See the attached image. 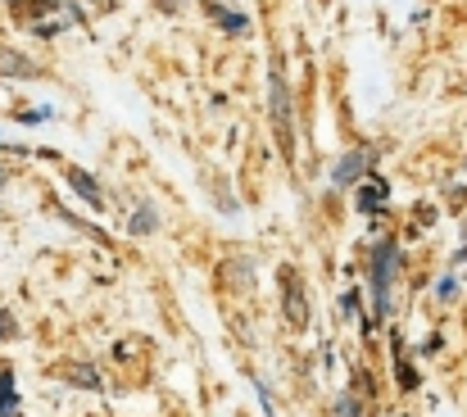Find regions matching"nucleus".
<instances>
[{
    "label": "nucleus",
    "mask_w": 467,
    "mask_h": 417,
    "mask_svg": "<svg viewBox=\"0 0 467 417\" xmlns=\"http://www.w3.org/2000/svg\"><path fill=\"white\" fill-rule=\"evenodd\" d=\"M268 100H272V123H277V137H281V159H291V141H295V128H291V96H286V78L281 69H272V82H268Z\"/></svg>",
    "instance_id": "1"
},
{
    "label": "nucleus",
    "mask_w": 467,
    "mask_h": 417,
    "mask_svg": "<svg viewBox=\"0 0 467 417\" xmlns=\"http://www.w3.org/2000/svg\"><path fill=\"white\" fill-rule=\"evenodd\" d=\"M14 336V313H0V340Z\"/></svg>",
    "instance_id": "12"
},
{
    "label": "nucleus",
    "mask_w": 467,
    "mask_h": 417,
    "mask_svg": "<svg viewBox=\"0 0 467 417\" xmlns=\"http://www.w3.org/2000/svg\"><path fill=\"white\" fill-rule=\"evenodd\" d=\"M440 299H453V277H440Z\"/></svg>",
    "instance_id": "14"
},
{
    "label": "nucleus",
    "mask_w": 467,
    "mask_h": 417,
    "mask_svg": "<svg viewBox=\"0 0 467 417\" xmlns=\"http://www.w3.org/2000/svg\"><path fill=\"white\" fill-rule=\"evenodd\" d=\"M395 259H399V245H395V241H381L376 254H372V299H376V313H386V304H390Z\"/></svg>",
    "instance_id": "2"
},
{
    "label": "nucleus",
    "mask_w": 467,
    "mask_h": 417,
    "mask_svg": "<svg viewBox=\"0 0 467 417\" xmlns=\"http://www.w3.org/2000/svg\"><path fill=\"white\" fill-rule=\"evenodd\" d=\"M64 376H69L73 385H87V390H100V385H105V381H100V372H91L87 363H73V367H69Z\"/></svg>",
    "instance_id": "8"
},
{
    "label": "nucleus",
    "mask_w": 467,
    "mask_h": 417,
    "mask_svg": "<svg viewBox=\"0 0 467 417\" xmlns=\"http://www.w3.org/2000/svg\"><path fill=\"white\" fill-rule=\"evenodd\" d=\"M340 308H345V313H358V290H345V295H340Z\"/></svg>",
    "instance_id": "13"
},
{
    "label": "nucleus",
    "mask_w": 467,
    "mask_h": 417,
    "mask_svg": "<svg viewBox=\"0 0 467 417\" xmlns=\"http://www.w3.org/2000/svg\"><path fill=\"white\" fill-rule=\"evenodd\" d=\"M69 182L78 186V195H82L87 204H96V209H105V195H100V182H96L91 173H82V168H69Z\"/></svg>",
    "instance_id": "6"
},
{
    "label": "nucleus",
    "mask_w": 467,
    "mask_h": 417,
    "mask_svg": "<svg viewBox=\"0 0 467 417\" xmlns=\"http://www.w3.org/2000/svg\"><path fill=\"white\" fill-rule=\"evenodd\" d=\"M205 14H209L223 33H250V19H245V14H232V10H223V5H205Z\"/></svg>",
    "instance_id": "7"
},
{
    "label": "nucleus",
    "mask_w": 467,
    "mask_h": 417,
    "mask_svg": "<svg viewBox=\"0 0 467 417\" xmlns=\"http://www.w3.org/2000/svg\"><path fill=\"white\" fill-rule=\"evenodd\" d=\"M386 200H390V182H386V177H367V182L358 186V195H354V204H358L363 213H376Z\"/></svg>",
    "instance_id": "5"
},
{
    "label": "nucleus",
    "mask_w": 467,
    "mask_h": 417,
    "mask_svg": "<svg viewBox=\"0 0 467 417\" xmlns=\"http://www.w3.org/2000/svg\"><path fill=\"white\" fill-rule=\"evenodd\" d=\"M51 118V109L42 105V109H28V114H19V123H46Z\"/></svg>",
    "instance_id": "10"
},
{
    "label": "nucleus",
    "mask_w": 467,
    "mask_h": 417,
    "mask_svg": "<svg viewBox=\"0 0 467 417\" xmlns=\"http://www.w3.org/2000/svg\"><path fill=\"white\" fill-rule=\"evenodd\" d=\"M281 286H286V295H281V308H286V322H291L295 331H304V322H309V304H304V286H300V277H295L291 268H281Z\"/></svg>",
    "instance_id": "3"
},
{
    "label": "nucleus",
    "mask_w": 467,
    "mask_h": 417,
    "mask_svg": "<svg viewBox=\"0 0 467 417\" xmlns=\"http://www.w3.org/2000/svg\"><path fill=\"white\" fill-rule=\"evenodd\" d=\"M358 412H363V408H358V399H354V394H345V399H340V417H358Z\"/></svg>",
    "instance_id": "11"
},
{
    "label": "nucleus",
    "mask_w": 467,
    "mask_h": 417,
    "mask_svg": "<svg viewBox=\"0 0 467 417\" xmlns=\"http://www.w3.org/2000/svg\"><path fill=\"white\" fill-rule=\"evenodd\" d=\"M372 159H376V150H349V155L331 168V182H336V186H354V182L372 168Z\"/></svg>",
    "instance_id": "4"
},
{
    "label": "nucleus",
    "mask_w": 467,
    "mask_h": 417,
    "mask_svg": "<svg viewBox=\"0 0 467 417\" xmlns=\"http://www.w3.org/2000/svg\"><path fill=\"white\" fill-rule=\"evenodd\" d=\"M155 227H159V213H155V204H141V209H137V218H132V232H137V236H150Z\"/></svg>",
    "instance_id": "9"
}]
</instances>
